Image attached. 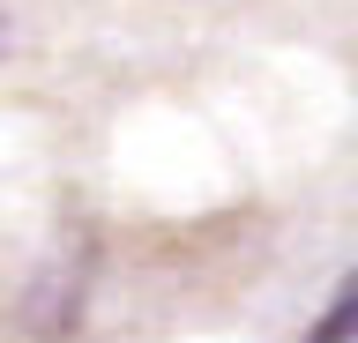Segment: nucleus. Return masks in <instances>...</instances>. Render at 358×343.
<instances>
[{
	"mask_svg": "<svg viewBox=\"0 0 358 343\" xmlns=\"http://www.w3.org/2000/svg\"><path fill=\"white\" fill-rule=\"evenodd\" d=\"M351 336H358V276L343 284V298L329 306V321L313 328V343H351Z\"/></svg>",
	"mask_w": 358,
	"mask_h": 343,
	"instance_id": "obj_1",
	"label": "nucleus"
}]
</instances>
